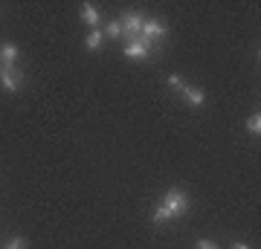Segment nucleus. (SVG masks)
<instances>
[{
	"label": "nucleus",
	"instance_id": "obj_9",
	"mask_svg": "<svg viewBox=\"0 0 261 249\" xmlns=\"http://www.w3.org/2000/svg\"><path fill=\"white\" fill-rule=\"evenodd\" d=\"M102 44H105V35L99 32V29H93L90 35L84 38V46H87L90 52H96V49H102Z\"/></svg>",
	"mask_w": 261,
	"mask_h": 249
},
{
	"label": "nucleus",
	"instance_id": "obj_15",
	"mask_svg": "<svg viewBox=\"0 0 261 249\" xmlns=\"http://www.w3.org/2000/svg\"><path fill=\"white\" fill-rule=\"evenodd\" d=\"M27 243H23V238H12L9 243H6V249H23Z\"/></svg>",
	"mask_w": 261,
	"mask_h": 249
},
{
	"label": "nucleus",
	"instance_id": "obj_5",
	"mask_svg": "<svg viewBox=\"0 0 261 249\" xmlns=\"http://www.w3.org/2000/svg\"><path fill=\"white\" fill-rule=\"evenodd\" d=\"M180 96H183L186 104H192V107H200V104L206 102V93L200 90V87H192V84H186V87L180 90Z\"/></svg>",
	"mask_w": 261,
	"mask_h": 249
},
{
	"label": "nucleus",
	"instance_id": "obj_11",
	"mask_svg": "<svg viewBox=\"0 0 261 249\" xmlns=\"http://www.w3.org/2000/svg\"><path fill=\"white\" fill-rule=\"evenodd\" d=\"M102 35H105V38H119V35H122V23H119V20H111V23L105 26Z\"/></svg>",
	"mask_w": 261,
	"mask_h": 249
},
{
	"label": "nucleus",
	"instance_id": "obj_10",
	"mask_svg": "<svg viewBox=\"0 0 261 249\" xmlns=\"http://www.w3.org/2000/svg\"><path fill=\"white\" fill-rule=\"evenodd\" d=\"M247 130H250L252 136H258V133H261V116H258V113H252L250 119H247Z\"/></svg>",
	"mask_w": 261,
	"mask_h": 249
},
{
	"label": "nucleus",
	"instance_id": "obj_1",
	"mask_svg": "<svg viewBox=\"0 0 261 249\" xmlns=\"http://www.w3.org/2000/svg\"><path fill=\"white\" fill-rule=\"evenodd\" d=\"M163 209H166L168 214H171V220H177V217H183V214L189 212V194L180 191V188H171V191H166V197H163Z\"/></svg>",
	"mask_w": 261,
	"mask_h": 249
},
{
	"label": "nucleus",
	"instance_id": "obj_7",
	"mask_svg": "<svg viewBox=\"0 0 261 249\" xmlns=\"http://www.w3.org/2000/svg\"><path fill=\"white\" fill-rule=\"evenodd\" d=\"M0 64L3 67H15L18 64V46L15 44H0Z\"/></svg>",
	"mask_w": 261,
	"mask_h": 249
},
{
	"label": "nucleus",
	"instance_id": "obj_12",
	"mask_svg": "<svg viewBox=\"0 0 261 249\" xmlns=\"http://www.w3.org/2000/svg\"><path fill=\"white\" fill-rule=\"evenodd\" d=\"M151 217H154V223H157V226H163V223H168V220H171V214H168L166 209H163V206H157Z\"/></svg>",
	"mask_w": 261,
	"mask_h": 249
},
{
	"label": "nucleus",
	"instance_id": "obj_2",
	"mask_svg": "<svg viewBox=\"0 0 261 249\" xmlns=\"http://www.w3.org/2000/svg\"><path fill=\"white\" fill-rule=\"evenodd\" d=\"M166 35H168V26H166V23L145 18V23H142V32H140V44H145V46L151 49V46H157Z\"/></svg>",
	"mask_w": 261,
	"mask_h": 249
},
{
	"label": "nucleus",
	"instance_id": "obj_3",
	"mask_svg": "<svg viewBox=\"0 0 261 249\" xmlns=\"http://www.w3.org/2000/svg\"><path fill=\"white\" fill-rule=\"evenodd\" d=\"M119 23H122V35L128 38V41H140V32H142V23H145V15H140V12H128V15L119 20Z\"/></svg>",
	"mask_w": 261,
	"mask_h": 249
},
{
	"label": "nucleus",
	"instance_id": "obj_14",
	"mask_svg": "<svg viewBox=\"0 0 261 249\" xmlns=\"http://www.w3.org/2000/svg\"><path fill=\"white\" fill-rule=\"evenodd\" d=\"M195 249H221V246H218L215 240H209V238H200V240H197V246H195Z\"/></svg>",
	"mask_w": 261,
	"mask_h": 249
},
{
	"label": "nucleus",
	"instance_id": "obj_4",
	"mask_svg": "<svg viewBox=\"0 0 261 249\" xmlns=\"http://www.w3.org/2000/svg\"><path fill=\"white\" fill-rule=\"evenodd\" d=\"M0 84H3V90L15 93L20 84H23V73H20L18 67H3V70H0Z\"/></svg>",
	"mask_w": 261,
	"mask_h": 249
},
{
	"label": "nucleus",
	"instance_id": "obj_6",
	"mask_svg": "<svg viewBox=\"0 0 261 249\" xmlns=\"http://www.w3.org/2000/svg\"><path fill=\"white\" fill-rule=\"evenodd\" d=\"M125 56L134 58V61H145V58L151 56V49L145 44H140V41H128V44H125Z\"/></svg>",
	"mask_w": 261,
	"mask_h": 249
},
{
	"label": "nucleus",
	"instance_id": "obj_13",
	"mask_svg": "<svg viewBox=\"0 0 261 249\" xmlns=\"http://www.w3.org/2000/svg\"><path fill=\"white\" fill-rule=\"evenodd\" d=\"M168 87H174V90H183V87H186V81H183V78H180V75H168Z\"/></svg>",
	"mask_w": 261,
	"mask_h": 249
},
{
	"label": "nucleus",
	"instance_id": "obj_16",
	"mask_svg": "<svg viewBox=\"0 0 261 249\" xmlns=\"http://www.w3.org/2000/svg\"><path fill=\"white\" fill-rule=\"evenodd\" d=\"M232 249H250V246H247V243H235Z\"/></svg>",
	"mask_w": 261,
	"mask_h": 249
},
{
	"label": "nucleus",
	"instance_id": "obj_8",
	"mask_svg": "<svg viewBox=\"0 0 261 249\" xmlns=\"http://www.w3.org/2000/svg\"><path fill=\"white\" fill-rule=\"evenodd\" d=\"M82 20H84V23H87V26H99V20H102V18H99V9H96V6H90V3H84V6H82Z\"/></svg>",
	"mask_w": 261,
	"mask_h": 249
}]
</instances>
